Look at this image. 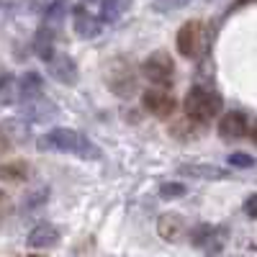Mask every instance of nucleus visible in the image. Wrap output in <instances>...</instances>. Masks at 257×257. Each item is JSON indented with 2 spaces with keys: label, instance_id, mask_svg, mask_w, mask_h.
<instances>
[{
  "label": "nucleus",
  "instance_id": "obj_1",
  "mask_svg": "<svg viewBox=\"0 0 257 257\" xmlns=\"http://www.w3.org/2000/svg\"><path fill=\"white\" fill-rule=\"evenodd\" d=\"M39 149H52V152H75L82 160H98L100 157V149L72 128H52L47 137L39 139Z\"/></svg>",
  "mask_w": 257,
  "mask_h": 257
},
{
  "label": "nucleus",
  "instance_id": "obj_2",
  "mask_svg": "<svg viewBox=\"0 0 257 257\" xmlns=\"http://www.w3.org/2000/svg\"><path fill=\"white\" fill-rule=\"evenodd\" d=\"M221 98L213 93V90H206V88H193L188 95H185V116L193 118V121H208L213 116L221 113Z\"/></svg>",
  "mask_w": 257,
  "mask_h": 257
},
{
  "label": "nucleus",
  "instance_id": "obj_3",
  "mask_svg": "<svg viewBox=\"0 0 257 257\" xmlns=\"http://www.w3.org/2000/svg\"><path fill=\"white\" fill-rule=\"evenodd\" d=\"M103 80L116 95H123V98L137 90V72L132 67V62L123 59V57H116V59H111L108 64H105Z\"/></svg>",
  "mask_w": 257,
  "mask_h": 257
},
{
  "label": "nucleus",
  "instance_id": "obj_4",
  "mask_svg": "<svg viewBox=\"0 0 257 257\" xmlns=\"http://www.w3.org/2000/svg\"><path fill=\"white\" fill-rule=\"evenodd\" d=\"M206 49V26L203 21H188V24L178 31V52L183 57L198 59Z\"/></svg>",
  "mask_w": 257,
  "mask_h": 257
},
{
  "label": "nucleus",
  "instance_id": "obj_5",
  "mask_svg": "<svg viewBox=\"0 0 257 257\" xmlns=\"http://www.w3.org/2000/svg\"><path fill=\"white\" fill-rule=\"evenodd\" d=\"M142 72H144V77H147L149 82H155V85H167L170 80H173V75H175V62L170 59L167 52L160 49V52H152V54L144 59Z\"/></svg>",
  "mask_w": 257,
  "mask_h": 257
},
{
  "label": "nucleus",
  "instance_id": "obj_6",
  "mask_svg": "<svg viewBox=\"0 0 257 257\" xmlns=\"http://www.w3.org/2000/svg\"><path fill=\"white\" fill-rule=\"evenodd\" d=\"M49 75L57 80V82H64V85H75L77 82V64L70 54H54L49 62Z\"/></svg>",
  "mask_w": 257,
  "mask_h": 257
},
{
  "label": "nucleus",
  "instance_id": "obj_7",
  "mask_svg": "<svg viewBox=\"0 0 257 257\" xmlns=\"http://www.w3.org/2000/svg\"><path fill=\"white\" fill-rule=\"evenodd\" d=\"M142 105L149 113H155L160 118H167L170 113L175 111V98L170 93H165V90H149V93H144Z\"/></svg>",
  "mask_w": 257,
  "mask_h": 257
},
{
  "label": "nucleus",
  "instance_id": "obj_8",
  "mask_svg": "<svg viewBox=\"0 0 257 257\" xmlns=\"http://www.w3.org/2000/svg\"><path fill=\"white\" fill-rule=\"evenodd\" d=\"M178 175L196 178V180H221L226 178V170L208 162H188V165H178Z\"/></svg>",
  "mask_w": 257,
  "mask_h": 257
},
{
  "label": "nucleus",
  "instance_id": "obj_9",
  "mask_svg": "<svg viewBox=\"0 0 257 257\" xmlns=\"http://www.w3.org/2000/svg\"><path fill=\"white\" fill-rule=\"evenodd\" d=\"M24 116L29 121H41L44 123V121H52L57 116V105L52 100H47V98H41V95L26 98L24 100Z\"/></svg>",
  "mask_w": 257,
  "mask_h": 257
},
{
  "label": "nucleus",
  "instance_id": "obj_10",
  "mask_svg": "<svg viewBox=\"0 0 257 257\" xmlns=\"http://www.w3.org/2000/svg\"><path fill=\"white\" fill-rule=\"evenodd\" d=\"M247 132H249V121H247V116H242V113H226V116L219 121V137L226 139V142L239 139V137H244Z\"/></svg>",
  "mask_w": 257,
  "mask_h": 257
},
{
  "label": "nucleus",
  "instance_id": "obj_11",
  "mask_svg": "<svg viewBox=\"0 0 257 257\" xmlns=\"http://www.w3.org/2000/svg\"><path fill=\"white\" fill-rule=\"evenodd\" d=\"M183 231H185V224L178 213H162L157 219V234L167 242H178L183 237Z\"/></svg>",
  "mask_w": 257,
  "mask_h": 257
},
{
  "label": "nucleus",
  "instance_id": "obj_12",
  "mask_svg": "<svg viewBox=\"0 0 257 257\" xmlns=\"http://www.w3.org/2000/svg\"><path fill=\"white\" fill-rule=\"evenodd\" d=\"M57 239H59V229L47 221L36 224L29 231V247H52V244H57Z\"/></svg>",
  "mask_w": 257,
  "mask_h": 257
},
{
  "label": "nucleus",
  "instance_id": "obj_13",
  "mask_svg": "<svg viewBox=\"0 0 257 257\" xmlns=\"http://www.w3.org/2000/svg\"><path fill=\"white\" fill-rule=\"evenodd\" d=\"M75 31L85 39H93L100 34V21L95 16H90L85 8H75Z\"/></svg>",
  "mask_w": 257,
  "mask_h": 257
},
{
  "label": "nucleus",
  "instance_id": "obj_14",
  "mask_svg": "<svg viewBox=\"0 0 257 257\" xmlns=\"http://www.w3.org/2000/svg\"><path fill=\"white\" fill-rule=\"evenodd\" d=\"M41 90H44V80H41L36 72L21 75V80H18V98H21V100L36 98V95H41Z\"/></svg>",
  "mask_w": 257,
  "mask_h": 257
},
{
  "label": "nucleus",
  "instance_id": "obj_15",
  "mask_svg": "<svg viewBox=\"0 0 257 257\" xmlns=\"http://www.w3.org/2000/svg\"><path fill=\"white\" fill-rule=\"evenodd\" d=\"M132 8V0H103L100 3V18L103 21H116Z\"/></svg>",
  "mask_w": 257,
  "mask_h": 257
},
{
  "label": "nucleus",
  "instance_id": "obj_16",
  "mask_svg": "<svg viewBox=\"0 0 257 257\" xmlns=\"http://www.w3.org/2000/svg\"><path fill=\"white\" fill-rule=\"evenodd\" d=\"M36 52H39V57L44 62H49L54 57V34H52V29L44 26L39 31V36H36Z\"/></svg>",
  "mask_w": 257,
  "mask_h": 257
},
{
  "label": "nucleus",
  "instance_id": "obj_17",
  "mask_svg": "<svg viewBox=\"0 0 257 257\" xmlns=\"http://www.w3.org/2000/svg\"><path fill=\"white\" fill-rule=\"evenodd\" d=\"M64 8H67V0H54V3L49 6V11H47V16H44V26L47 29H57L59 24H62V18H64Z\"/></svg>",
  "mask_w": 257,
  "mask_h": 257
},
{
  "label": "nucleus",
  "instance_id": "obj_18",
  "mask_svg": "<svg viewBox=\"0 0 257 257\" xmlns=\"http://www.w3.org/2000/svg\"><path fill=\"white\" fill-rule=\"evenodd\" d=\"M198 121H193V118H183V121H178V123H173V137L175 139H190V137H196L198 134V126H196Z\"/></svg>",
  "mask_w": 257,
  "mask_h": 257
},
{
  "label": "nucleus",
  "instance_id": "obj_19",
  "mask_svg": "<svg viewBox=\"0 0 257 257\" xmlns=\"http://www.w3.org/2000/svg\"><path fill=\"white\" fill-rule=\"evenodd\" d=\"M26 165L24 162H8V165H3V178L6 180H13V183H18V180H24L26 178Z\"/></svg>",
  "mask_w": 257,
  "mask_h": 257
},
{
  "label": "nucleus",
  "instance_id": "obj_20",
  "mask_svg": "<svg viewBox=\"0 0 257 257\" xmlns=\"http://www.w3.org/2000/svg\"><path fill=\"white\" fill-rule=\"evenodd\" d=\"M47 196H49V188H36L34 193H29V196H26V201H24V208H26V211H31V208L41 206V203L47 201Z\"/></svg>",
  "mask_w": 257,
  "mask_h": 257
},
{
  "label": "nucleus",
  "instance_id": "obj_21",
  "mask_svg": "<svg viewBox=\"0 0 257 257\" xmlns=\"http://www.w3.org/2000/svg\"><path fill=\"white\" fill-rule=\"evenodd\" d=\"M213 234H216V229H213V226H198L196 231H193V242H196L198 247H206Z\"/></svg>",
  "mask_w": 257,
  "mask_h": 257
},
{
  "label": "nucleus",
  "instance_id": "obj_22",
  "mask_svg": "<svg viewBox=\"0 0 257 257\" xmlns=\"http://www.w3.org/2000/svg\"><path fill=\"white\" fill-rule=\"evenodd\" d=\"M160 193L165 198H178V196H185V185L183 183H165L160 188Z\"/></svg>",
  "mask_w": 257,
  "mask_h": 257
},
{
  "label": "nucleus",
  "instance_id": "obj_23",
  "mask_svg": "<svg viewBox=\"0 0 257 257\" xmlns=\"http://www.w3.org/2000/svg\"><path fill=\"white\" fill-rule=\"evenodd\" d=\"M0 100H3V105L13 103V77L11 75L3 77V93H0Z\"/></svg>",
  "mask_w": 257,
  "mask_h": 257
},
{
  "label": "nucleus",
  "instance_id": "obj_24",
  "mask_svg": "<svg viewBox=\"0 0 257 257\" xmlns=\"http://www.w3.org/2000/svg\"><path fill=\"white\" fill-rule=\"evenodd\" d=\"M229 165H234V167H252L254 160L249 155H244V152H234V155H229Z\"/></svg>",
  "mask_w": 257,
  "mask_h": 257
},
{
  "label": "nucleus",
  "instance_id": "obj_25",
  "mask_svg": "<svg viewBox=\"0 0 257 257\" xmlns=\"http://www.w3.org/2000/svg\"><path fill=\"white\" fill-rule=\"evenodd\" d=\"M185 3H190V0H155V11H173Z\"/></svg>",
  "mask_w": 257,
  "mask_h": 257
},
{
  "label": "nucleus",
  "instance_id": "obj_26",
  "mask_svg": "<svg viewBox=\"0 0 257 257\" xmlns=\"http://www.w3.org/2000/svg\"><path fill=\"white\" fill-rule=\"evenodd\" d=\"M244 213L252 219H257V193H252V196L244 201Z\"/></svg>",
  "mask_w": 257,
  "mask_h": 257
},
{
  "label": "nucleus",
  "instance_id": "obj_27",
  "mask_svg": "<svg viewBox=\"0 0 257 257\" xmlns=\"http://www.w3.org/2000/svg\"><path fill=\"white\" fill-rule=\"evenodd\" d=\"M252 139H254V144H257V123L252 126Z\"/></svg>",
  "mask_w": 257,
  "mask_h": 257
},
{
  "label": "nucleus",
  "instance_id": "obj_28",
  "mask_svg": "<svg viewBox=\"0 0 257 257\" xmlns=\"http://www.w3.org/2000/svg\"><path fill=\"white\" fill-rule=\"evenodd\" d=\"M24 257H44V254H24Z\"/></svg>",
  "mask_w": 257,
  "mask_h": 257
},
{
  "label": "nucleus",
  "instance_id": "obj_29",
  "mask_svg": "<svg viewBox=\"0 0 257 257\" xmlns=\"http://www.w3.org/2000/svg\"><path fill=\"white\" fill-rule=\"evenodd\" d=\"M88 3H98V0H88Z\"/></svg>",
  "mask_w": 257,
  "mask_h": 257
}]
</instances>
